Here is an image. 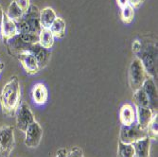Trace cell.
I'll return each mask as SVG.
<instances>
[{"label":"cell","instance_id":"1","mask_svg":"<svg viewBox=\"0 0 158 157\" xmlns=\"http://www.w3.org/2000/svg\"><path fill=\"white\" fill-rule=\"evenodd\" d=\"M21 104V85L18 78L12 76L0 93V106L7 117H14Z\"/></svg>","mask_w":158,"mask_h":157},{"label":"cell","instance_id":"2","mask_svg":"<svg viewBox=\"0 0 158 157\" xmlns=\"http://www.w3.org/2000/svg\"><path fill=\"white\" fill-rule=\"evenodd\" d=\"M19 33L39 34L42 30L40 24V10L35 5H31L28 10L22 16L21 19L16 21Z\"/></svg>","mask_w":158,"mask_h":157},{"label":"cell","instance_id":"3","mask_svg":"<svg viewBox=\"0 0 158 157\" xmlns=\"http://www.w3.org/2000/svg\"><path fill=\"white\" fill-rule=\"evenodd\" d=\"M38 41L37 34L18 33L6 41V47L10 55L16 57V55L21 52L28 51L34 44H37Z\"/></svg>","mask_w":158,"mask_h":157},{"label":"cell","instance_id":"4","mask_svg":"<svg viewBox=\"0 0 158 157\" xmlns=\"http://www.w3.org/2000/svg\"><path fill=\"white\" fill-rule=\"evenodd\" d=\"M137 58L143 64L146 73L149 77L155 79L156 76V63H157V49L154 45H146L141 48Z\"/></svg>","mask_w":158,"mask_h":157},{"label":"cell","instance_id":"5","mask_svg":"<svg viewBox=\"0 0 158 157\" xmlns=\"http://www.w3.org/2000/svg\"><path fill=\"white\" fill-rule=\"evenodd\" d=\"M15 147L14 129L10 125L0 127V157H10Z\"/></svg>","mask_w":158,"mask_h":157},{"label":"cell","instance_id":"6","mask_svg":"<svg viewBox=\"0 0 158 157\" xmlns=\"http://www.w3.org/2000/svg\"><path fill=\"white\" fill-rule=\"evenodd\" d=\"M147 77L148 75L140 60L138 58L134 59L129 67V84L133 92L142 86Z\"/></svg>","mask_w":158,"mask_h":157},{"label":"cell","instance_id":"7","mask_svg":"<svg viewBox=\"0 0 158 157\" xmlns=\"http://www.w3.org/2000/svg\"><path fill=\"white\" fill-rule=\"evenodd\" d=\"M147 137L146 130L140 128V126L135 122L130 126L121 125L119 132V141L125 144H133L134 142Z\"/></svg>","mask_w":158,"mask_h":157},{"label":"cell","instance_id":"8","mask_svg":"<svg viewBox=\"0 0 158 157\" xmlns=\"http://www.w3.org/2000/svg\"><path fill=\"white\" fill-rule=\"evenodd\" d=\"M15 116H16V127L22 133H25L26 130L27 129V127L35 121L33 113L31 112L30 106L26 102L20 104Z\"/></svg>","mask_w":158,"mask_h":157},{"label":"cell","instance_id":"9","mask_svg":"<svg viewBox=\"0 0 158 157\" xmlns=\"http://www.w3.org/2000/svg\"><path fill=\"white\" fill-rule=\"evenodd\" d=\"M43 137V129L41 125L35 120L32 122L25 132V145L30 149L37 148Z\"/></svg>","mask_w":158,"mask_h":157},{"label":"cell","instance_id":"10","mask_svg":"<svg viewBox=\"0 0 158 157\" xmlns=\"http://www.w3.org/2000/svg\"><path fill=\"white\" fill-rule=\"evenodd\" d=\"M16 58L27 75H36L41 71L36 58L30 51H24L17 54Z\"/></svg>","mask_w":158,"mask_h":157},{"label":"cell","instance_id":"11","mask_svg":"<svg viewBox=\"0 0 158 157\" xmlns=\"http://www.w3.org/2000/svg\"><path fill=\"white\" fill-rule=\"evenodd\" d=\"M141 88L145 92L148 101L149 107L152 110L153 113H157V87L154 81V79L151 77H147V79L143 82Z\"/></svg>","mask_w":158,"mask_h":157},{"label":"cell","instance_id":"12","mask_svg":"<svg viewBox=\"0 0 158 157\" xmlns=\"http://www.w3.org/2000/svg\"><path fill=\"white\" fill-rule=\"evenodd\" d=\"M28 51L36 58L41 70L44 69L48 64L50 58H51L50 49H47L45 48H43L39 43H37V44H34L30 49H28Z\"/></svg>","mask_w":158,"mask_h":157},{"label":"cell","instance_id":"13","mask_svg":"<svg viewBox=\"0 0 158 157\" xmlns=\"http://www.w3.org/2000/svg\"><path fill=\"white\" fill-rule=\"evenodd\" d=\"M19 32H18V27H17L16 22L10 19L6 14V12H4L2 25H1V27H0V35H1V38H3L4 41L6 42L7 40L10 39L13 36H15Z\"/></svg>","mask_w":158,"mask_h":157},{"label":"cell","instance_id":"14","mask_svg":"<svg viewBox=\"0 0 158 157\" xmlns=\"http://www.w3.org/2000/svg\"><path fill=\"white\" fill-rule=\"evenodd\" d=\"M31 97L36 105H45L48 99V90L45 83L37 82L31 89Z\"/></svg>","mask_w":158,"mask_h":157},{"label":"cell","instance_id":"15","mask_svg":"<svg viewBox=\"0 0 158 157\" xmlns=\"http://www.w3.org/2000/svg\"><path fill=\"white\" fill-rule=\"evenodd\" d=\"M119 121L124 126H130L136 122L135 108L132 104L126 103L121 106L119 110Z\"/></svg>","mask_w":158,"mask_h":157},{"label":"cell","instance_id":"16","mask_svg":"<svg viewBox=\"0 0 158 157\" xmlns=\"http://www.w3.org/2000/svg\"><path fill=\"white\" fill-rule=\"evenodd\" d=\"M154 114L155 113H153L150 107H136L135 108L136 123L140 126V128L146 130Z\"/></svg>","mask_w":158,"mask_h":157},{"label":"cell","instance_id":"17","mask_svg":"<svg viewBox=\"0 0 158 157\" xmlns=\"http://www.w3.org/2000/svg\"><path fill=\"white\" fill-rule=\"evenodd\" d=\"M132 145L135 150V157H150L151 139L148 136L134 142Z\"/></svg>","mask_w":158,"mask_h":157},{"label":"cell","instance_id":"18","mask_svg":"<svg viewBox=\"0 0 158 157\" xmlns=\"http://www.w3.org/2000/svg\"><path fill=\"white\" fill-rule=\"evenodd\" d=\"M57 15L55 10L50 7H46L40 10V24L42 28H49Z\"/></svg>","mask_w":158,"mask_h":157},{"label":"cell","instance_id":"19","mask_svg":"<svg viewBox=\"0 0 158 157\" xmlns=\"http://www.w3.org/2000/svg\"><path fill=\"white\" fill-rule=\"evenodd\" d=\"M49 30L55 38H58V39L64 38L65 35V31H66V23L64 19L62 17H56V19L50 26Z\"/></svg>","mask_w":158,"mask_h":157},{"label":"cell","instance_id":"20","mask_svg":"<svg viewBox=\"0 0 158 157\" xmlns=\"http://www.w3.org/2000/svg\"><path fill=\"white\" fill-rule=\"evenodd\" d=\"M38 39L39 44L47 49H50L55 42V37L51 33L49 28H42L38 34Z\"/></svg>","mask_w":158,"mask_h":157},{"label":"cell","instance_id":"21","mask_svg":"<svg viewBox=\"0 0 158 157\" xmlns=\"http://www.w3.org/2000/svg\"><path fill=\"white\" fill-rule=\"evenodd\" d=\"M133 101H134L135 107H149L148 97L141 87L136 89L135 91H134Z\"/></svg>","mask_w":158,"mask_h":157},{"label":"cell","instance_id":"22","mask_svg":"<svg viewBox=\"0 0 158 157\" xmlns=\"http://www.w3.org/2000/svg\"><path fill=\"white\" fill-rule=\"evenodd\" d=\"M147 136L151 140H157L158 138V115L157 113H155L151 122L149 123L147 129Z\"/></svg>","mask_w":158,"mask_h":157},{"label":"cell","instance_id":"23","mask_svg":"<svg viewBox=\"0 0 158 157\" xmlns=\"http://www.w3.org/2000/svg\"><path fill=\"white\" fill-rule=\"evenodd\" d=\"M6 14L10 19H12L13 21L16 22V21H18L19 19L22 18V16L24 15L25 13L21 10V9L15 3H14L13 1H11L10 4L9 5L8 9H7Z\"/></svg>","mask_w":158,"mask_h":157},{"label":"cell","instance_id":"24","mask_svg":"<svg viewBox=\"0 0 158 157\" xmlns=\"http://www.w3.org/2000/svg\"><path fill=\"white\" fill-rule=\"evenodd\" d=\"M118 157H135V150L132 144H125L118 141Z\"/></svg>","mask_w":158,"mask_h":157},{"label":"cell","instance_id":"25","mask_svg":"<svg viewBox=\"0 0 158 157\" xmlns=\"http://www.w3.org/2000/svg\"><path fill=\"white\" fill-rule=\"evenodd\" d=\"M135 18V9L131 5H127L120 9V19L124 24H130Z\"/></svg>","mask_w":158,"mask_h":157},{"label":"cell","instance_id":"26","mask_svg":"<svg viewBox=\"0 0 158 157\" xmlns=\"http://www.w3.org/2000/svg\"><path fill=\"white\" fill-rule=\"evenodd\" d=\"M12 1L21 9V10L24 13H26L28 10V9H30L31 5V0H12Z\"/></svg>","mask_w":158,"mask_h":157},{"label":"cell","instance_id":"27","mask_svg":"<svg viewBox=\"0 0 158 157\" xmlns=\"http://www.w3.org/2000/svg\"><path fill=\"white\" fill-rule=\"evenodd\" d=\"M66 157H84L83 156V151L81 148L79 147H73L70 149V151H67V155Z\"/></svg>","mask_w":158,"mask_h":157},{"label":"cell","instance_id":"28","mask_svg":"<svg viewBox=\"0 0 158 157\" xmlns=\"http://www.w3.org/2000/svg\"><path fill=\"white\" fill-rule=\"evenodd\" d=\"M141 48H142V45H141L140 41L137 40V39L135 40L134 43H133V52L135 54H138L139 51L141 50Z\"/></svg>","mask_w":158,"mask_h":157},{"label":"cell","instance_id":"29","mask_svg":"<svg viewBox=\"0 0 158 157\" xmlns=\"http://www.w3.org/2000/svg\"><path fill=\"white\" fill-rule=\"evenodd\" d=\"M145 0H128L129 5H131L134 9L139 8L143 3H144Z\"/></svg>","mask_w":158,"mask_h":157},{"label":"cell","instance_id":"30","mask_svg":"<svg viewBox=\"0 0 158 157\" xmlns=\"http://www.w3.org/2000/svg\"><path fill=\"white\" fill-rule=\"evenodd\" d=\"M66 155H67L66 149H60L56 153V157H66Z\"/></svg>","mask_w":158,"mask_h":157},{"label":"cell","instance_id":"31","mask_svg":"<svg viewBox=\"0 0 158 157\" xmlns=\"http://www.w3.org/2000/svg\"><path fill=\"white\" fill-rule=\"evenodd\" d=\"M117 4L121 9V8L129 5V2H128V0H117Z\"/></svg>","mask_w":158,"mask_h":157},{"label":"cell","instance_id":"32","mask_svg":"<svg viewBox=\"0 0 158 157\" xmlns=\"http://www.w3.org/2000/svg\"><path fill=\"white\" fill-rule=\"evenodd\" d=\"M4 10H3V8L2 6L0 5V27H1V25H2V21H3V16H4Z\"/></svg>","mask_w":158,"mask_h":157},{"label":"cell","instance_id":"33","mask_svg":"<svg viewBox=\"0 0 158 157\" xmlns=\"http://www.w3.org/2000/svg\"><path fill=\"white\" fill-rule=\"evenodd\" d=\"M3 69H4V64H3L1 61H0V75H1Z\"/></svg>","mask_w":158,"mask_h":157},{"label":"cell","instance_id":"34","mask_svg":"<svg viewBox=\"0 0 158 157\" xmlns=\"http://www.w3.org/2000/svg\"><path fill=\"white\" fill-rule=\"evenodd\" d=\"M0 42H1V35H0Z\"/></svg>","mask_w":158,"mask_h":157},{"label":"cell","instance_id":"35","mask_svg":"<svg viewBox=\"0 0 158 157\" xmlns=\"http://www.w3.org/2000/svg\"></svg>","mask_w":158,"mask_h":157}]
</instances>
